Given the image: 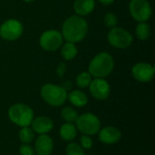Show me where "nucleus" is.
Wrapping results in <instances>:
<instances>
[{
  "label": "nucleus",
  "mask_w": 155,
  "mask_h": 155,
  "mask_svg": "<svg viewBox=\"0 0 155 155\" xmlns=\"http://www.w3.org/2000/svg\"><path fill=\"white\" fill-rule=\"evenodd\" d=\"M87 22L80 16H71L66 19L63 25V38L70 43H77L82 41L87 35Z\"/></svg>",
  "instance_id": "f257e3e1"
},
{
  "label": "nucleus",
  "mask_w": 155,
  "mask_h": 155,
  "mask_svg": "<svg viewBox=\"0 0 155 155\" xmlns=\"http://www.w3.org/2000/svg\"><path fill=\"white\" fill-rule=\"evenodd\" d=\"M114 62L108 53H100L89 64V74L95 78H105L113 71Z\"/></svg>",
  "instance_id": "f03ea898"
},
{
  "label": "nucleus",
  "mask_w": 155,
  "mask_h": 155,
  "mask_svg": "<svg viewBox=\"0 0 155 155\" xmlns=\"http://www.w3.org/2000/svg\"><path fill=\"white\" fill-rule=\"evenodd\" d=\"M41 96L49 105L58 107L65 103L67 99V92L62 86L47 84L42 87Z\"/></svg>",
  "instance_id": "7ed1b4c3"
},
{
  "label": "nucleus",
  "mask_w": 155,
  "mask_h": 155,
  "mask_svg": "<svg viewBox=\"0 0 155 155\" xmlns=\"http://www.w3.org/2000/svg\"><path fill=\"white\" fill-rule=\"evenodd\" d=\"M9 119L21 127L29 126L34 120V112L31 107L24 104H15L8 110Z\"/></svg>",
  "instance_id": "20e7f679"
},
{
  "label": "nucleus",
  "mask_w": 155,
  "mask_h": 155,
  "mask_svg": "<svg viewBox=\"0 0 155 155\" xmlns=\"http://www.w3.org/2000/svg\"><path fill=\"white\" fill-rule=\"evenodd\" d=\"M76 128L85 135H94L101 129V122L97 116L87 113L77 117L75 121Z\"/></svg>",
  "instance_id": "39448f33"
},
{
  "label": "nucleus",
  "mask_w": 155,
  "mask_h": 155,
  "mask_svg": "<svg viewBox=\"0 0 155 155\" xmlns=\"http://www.w3.org/2000/svg\"><path fill=\"white\" fill-rule=\"evenodd\" d=\"M108 41L116 48H126L133 43L132 35L122 27H114L108 34Z\"/></svg>",
  "instance_id": "423d86ee"
},
{
  "label": "nucleus",
  "mask_w": 155,
  "mask_h": 155,
  "mask_svg": "<svg viewBox=\"0 0 155 155\" xmlns=\"http://www.w3.org/2000/svg\"><path fill=\"white\" fill-rule=\"evenodd\" d=\"M129 8L132 16L138 22H146L152 15V7L148 0H132Z\"/></svg>",
  "instance_id": "0eeeda50"
},
{
  "label": "nucleus",
  "mask_w": 155,
  "mask_h": 155,
  "mask_svg": "<svg viewBox=\"0 0 155 155\" xmlns=\"http://www.w3.org/2000/svg\"><path fill=\"white\" fill-rule=\"evenodd\" d=\"M39 42L44 50L54 52L59 49L63 45V35L57 30H48L43 33Z\"/></svg>",
  "instance_id": "6e6552de"
},
{
  "label": "nucleus",
  "mask_w": 155,
  "mask_h": 155,
  "mask_svg": "<svg viewBox=\"0 0 155 155\" xmlns=\"http://www.w3.org/2000/svg\"><path fill=\"white\" fill-rule=\"evenodd\" d=\"M23 34L22 24L15 19L6 20L0 26V36L7 41L16 40Z\"/></svg>",
  "instance_id": "1a4fd4ad"
},
{
  "label": "nucleus",
  "mask_w": 155,
  "mask_h": 155,
  "mask_svg": "<svg viewBox=\"0 0 155 155\" xmlns=\"http://www.w3.org/2000/svg\"><path fill=\"white\" fill-rule=\"evenodd\" d=\"M133 76L141 83H149L154 76V67L147 63H138L132 69Z\"/></svg>",
  "instance_id": "9d476101"
},
{
  "label": "nucleus",
  "mask_w": 155,
  "mask_h": 155,
  "mask_svg": "<svg viewBox=\"0 0 155 155\" xmlns=\"http://www.w3.org/2000/svg\"><path fill=\"white\" fill-rule=\"evenodd\" d=\"M89 86L91 94L97 100H106L110 95V85L104 78H95Z\"/></svg>",
  "instance_id": "9b49d317"
},
{
  "label": "nucleus",
  "mask_w": 155,
  "mask_h": 155,
  "mask_svg": "<svg viewBox=\"0 0 155 155\" xmlns=\"http://www.w3.org/2000/svg\"><path fill=\"white\" fill-rule=\"evenodd\" d=\"M122 134L119 129L114 126H106L99 133V140L105 144H114L119 142Z\"/></svg>",
  "instance_id": "f8f14e48"
},
{
  "label": "nucleus",
  "mask_w": 155,
  "mask_h": 155,
  "mask_svg": "<svg viewBox=\"0 0 155 155\" xmlns=\"http://www.w3.org/2000/svg\"><path fill=\"white\" fill-rule=\"evenodd\" d=\"M31 124L34 133L39 134H46L54 127V123L52 119L47 116H39L33 120Z\"/></svg>",
  "instance_id": "ddd939ff"
},
{
  "label": "nucleus",
  "mask_w": 155,
  "mask_h": 155,
  "mask_svg": "<svg viewBox=\"0 0 155 155\" xmlns=\"http://www.w3.org/2000/svg\"><path fill=\"white\" fill-rule=\"evenodd\" d=\"M54 149V143L47 134H40L35 142V152L37 155H51Z\"/></svg>",
  "instance_id": "4468645a"
},
{
  "label": "nucleus",
  "mask_w": 155,
  "mask_h": 155,
  "mask_svg": "<svg viewBox=\"0 0 155 155\" xmlns=\"http://www.w3.org/2000/svg\"><path fill=\"white\" fill-rule=\"evenodd\" d=\"M94 5V0H75L74 9L79 15H87L93 12Z\"/></svg>",
  "instance_id": "2eb2a0df"
},
{
  "label": "nucleus",
  "mask_w": 155,
  "mask_h": 155,
  "mask_svg": "<svg viewBox=\"0 0 155 155\" xmlns=\"http://www.w3.org/2000/svg\"><path fill=\"white\" fill-rule=\"evenodd\" d=\"M67 98L72 104L77 107H83L88 102V98L86 94L80 90H74L70 92L67 94Z\"/></svg>",
  "instance_id": "dca6fc26"
},
{
  "label": "nucleus",
  "mask_w": 155,
  "mask_h": 155,
  "mask_svg": "<svg viewBox=\"0 0 155 155\" xmlns=\"http://www.w3.org/2000/svg\"><path fill=\"white\" fill-rule=\"evenodd\" d=\"M77 135L76 126L71 123H66L62 125L60 129V136L65 141H73Z\"/></svg>",
  "instance_id": "f3484780"
},
{
  "label": "nucleus",
  "mask_w": 155,
  "mask_h": 155,
  "mask_svg": "<svg viewBox=\"0 0 155 155\" xmlns=\"http://www.w3.org/2000/svg\"><path fill=\"white\" fill-rule=\"evenodd\" d=\"M61 54L63 56L64 59L70 61L72 59H74L76 54H77V47L75 46V45L74 43H70L67 42L66 44H64L62 47L61 50Z\"/></svg>",
  "instance_id": "a211bd4d"
},
{
  "label": "nucleus",
  "mask_w": 155,
  "mask_h": 155,
  "mask_svg": "<svg viewBox=\"0 0 155 155\" xmlns=\"http://www.w3.org/2000/svg\"><path fill=\"white\" fill-rule=\"evenodd\" d=\"M34 138H35V134L32 128H29L28 126L22 127V129L19 132V139L24 144L31 143Z\"/></svg>",
  "instance_id": "6ab92c4d"
},
{
  "label": "nucleus",
  "mask_w": 155,
  "mask_h": 155,
  "mask_svg": "<svg viewBox=\"0 0 155 155\" xmlns=\"http://www.w3.org/2000/svg\"><path fill=\"white\" fill-rule=\"evenodd\" d=\"M151 34L150 25L145 22H140L136 27V35L140 40H146Z\"/></svg>",
  "instance_id": "aec40b11"
},
{
  "label": "nucleus",
  "mask_w": 155,
  "mask_h": 155,
  "mask_svg": "<svg viewBox=\"0 0 155 155\" xmlns=\"http://www.w3.org/2000/svg\"><path fill=\"white\" fill-rule=\"evenodd\" d=\"M62 117L63 119L66 122V123H75L77 117H78V114L77 112L72 108V107H64L63 110H62Z\"/></svg>",
  "instance_id": "412c9836"
},
{
  "label": "nucleus",
  "mask_w": 155,
  "mask_h": 155,
  "mask_svg": "<svg viewBox=\"0 0 155 155\" xmlns=\"http://www.w3.org/2000/svg\"><path fill=\"white\" fill-rule=\"evenodd\" d=\"M92 82V75L87 72H82L76 78V84L81 88H86Z\"/></svg>",
  "instance_id": "4be33fe9"
},
{
  "label": "nucleus",
  "mask_w": 155,
  "mask_h": 155,
  "mask_svg": "<svg viewBox=\"0 0 155 155\" xmlns=\"http://www.w3.org/2000/svg\"><path fill=\"white\" fill-rule=\"evenodd\" d=\"M66 154L67 155H85L83 147L75 143H71L66 147Z\"/></svg>",
  "instance_id": "5701e85b"
},
{
  "label": "nucleus",
  "mask_w": 155,
  "mask_h": 155,
  "mask_svg": "<svg viewBox=\"0 0 155 155\" xmlns=\"http://www.w3.org/2000/svg\"><path fill=\"white\" fill-rule=\"evenodd\" d=\"M104 24L106 25V26L110 28H114L117 25V17L115 16L114 14L108 13L104 16Z\"/></svg>",
  "instance_id": "b1692460"
},
{
  "label": "nucleus",
  "mask_w": 155,
  "mask_h": 155,
  "mask_svg": "<svg viewBox=\"0 0 155 155\" xmlns=\"http://www.w3.org/2000/svg\"><path fill=\"white\" fill-rule=\"evenodd\" d=\"M81 145L83 147V149H91L93 146V140L91 139V137L89 135H85L84 134L81 137Z\"/></svg>",
  "instance_id": "393cba45"
},
{
  "label": "nucleus",
  "mask_w": 155,
  "mask_h": 155,
  "mask_svg": "<svg viewBox=\"0 0 155 155\" xmlns=\"http://www.w3.org/2000/svg\"><path fill=\"white\" fill-rule=\"evenodd\" d=\"M21 155H34V150L29 144H23L20 147Z\"/></svg>",
  "instance_id": "a878e982"
},
{
  "label": "nucleus",
  "mask_w": 155,
  "mask_h": 155,
  "mask_svg": "<svg viewBox=\"0 0 155 155\" xmlns=\"http://www.w3.org/2000/svg\"><path fill=\"white\" fill-rule=\"evenodd\" d=\"M65 70H66V65L64 63H60L58 64V66H57V69H56L58 76L59 77H63L64 73H65Z\"/></svg>",
  "instance_id": "bb28decb"
},
{
  "label": "nucleus",
  "mask_w": 155,
  "mask_h": 155,
  "mask_svg": "<svg viewBox=\"0 0 155 155\" xmlns=\"http://www.w3.org/2000/svg\"><path fill=\"white\" fill-rule=\"evenodd\" d=\"M100 3H102L103 5H111L114 2V0H99Z\"/></svg>",
  "instance_id": "cd10ccee"
},
{
  "label": "nucleus",
  "mask_w": 155,
  "mask_h": 155,
  "mask_svg": "<svg viewBox=\"0 0 155 155\" xmlns=\"http://www.w3.org/2000/svg\"><path fill=\"white\" fill-rule=\"evenodd\" d=\"M25 2H27V3H29V2H33L34 0H24Z\"/></svg>",
  "instance_id": "c85d7f7f"
}]
</instances>
